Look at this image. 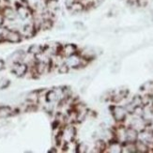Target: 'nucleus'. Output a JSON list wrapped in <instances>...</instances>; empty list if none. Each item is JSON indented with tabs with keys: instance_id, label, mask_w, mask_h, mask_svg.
I'll return each mask as SVG.
<instances>
[{
	"instance_id": "1",
	"label": "nucleus",
	"mask_w": 153,
	"mask_h": 153,
	"mask_svg": "<svg viewBox=\"0 0 153 153\" xmlns=\"http://www.w3.org/2000/svg\"><path fill=\"white\" fill-rule=\"evenodd\" d=\"M2 35L4 37V41L9 42L10 43H18L22 41V34L15 29L5 28L2 29Z\"/></svg>"
},
{
	"instance_id": "2",
	"label": "nucleus",
	"mask_w": 153,
	"mask_h": 153,
	"mask_svg": "<svg viewBox=\"0 0 153 153\" xmlns=\"http://www.w3.org/2000/svg\"><path fill=\"white\" fill-rule=\"evenodd\" d=\"M28 71V66L26 63L23 61H18L12 63L11 66V72L13 74H15L18 77L25 76Z\"/></svg>"
},
{
	"instance_id": "3",
	"label": "nucleus",
	"mask_w": 153,
	"mask_h": 153,
	"mask_svg": "<svg viewBox=\"0 0 153 153\" xmlns=\"http://www.w3.org/2000/svg\"><path fill=\"white\" fill-rule=\"evenodd\" d=\"M0 13L3 15L5 20H8V21H13V20H16V18L18 17L16 13V10L12 9L10 6L3 7Z\"/></svg>"
},
{
	"instance_id": "4",
	"label": "nucleus",
	"mask_w": 153,
	"mask_h": 153,
	"mask_svg": "<svg viewBox=\"0 0 153 153\" xmlns=\"http://www.w3.org/2000/svg\"><path fill=\"white\" fill-rule=\"evenodd\" d=\"M16 13L17 16L20 17L22 20L27 19L31 15V11L27 6H25L23 4H20L16 7Z\"/></svg>"
},
{
	"instance_id": "5",
	"label": "nucleus",
	"mask_w": 153,
	"mask_h": 153,
	"mask_svg": "<svg viewBox=\"0 0 153 153\" xmlns=\"http://www.w3.org/2000/svg\"><path fill=\"white\" fill-rule=\"evenodd\" d=\"M76 52V46L74 44H66L64 46H62V50H61V54L65 56H71L72 55H74Z\"/></svg>"
},
{
	"instance_id": "6",
	"label": "nucleus",
	"mask_w": 153,
	"mask_h": 153,
	"mask_svg": "<svg viewBox=\"0 0 153 153\" xmlns=\"http://www.w3.org/2000/svg\"><path fill=\"white\" fill-rule=\"evenodd\" d=\"M137 136H138L137 131L134 128H130L125 131V139H126V141H128V143L135 142L137 139Z\"/></svg>"
},
{
	"instance_id": "7",
	"label": "nucleus",
	"mask_w": 153,
	"mask_h": 153,
	"mask_svg": "<svg viewBox=\"0 0 153 153\" xmlns=\"http://www.w3.org/2000/svg\"><path fill=\"white\" fill-rule=\"evenodd\" d=\"M81 62H82V58H80L74 55H72L71 56H68V60L66 62L69 67H72V68H77L81 66Z\"/></svg>"
},
{
	"instance_id": "8",
	"label": "nucleus",
	"mask_w": 153,
	"mask_h": 153,
	"mask_svg": "<svg viewBox=\"0 0 153 153\" xmlns=\"http://www.w3.org/2000/svg\"><path fill=\"white\" fill-rule=\"evenodd\" d=\"M36 27L34 26V25L33 24H27V25H24V27H23V34L22 36H25V37H27V38H30L32 36H34V34L36 33Z\"/></svg>"
},
{
	"instance_id": "9",
	"label": "nucleus",
	"mask_w": 153,
	"mask_h": 153,
	"mask_svg": "<svg viewBox=\"0 0 153 153\" xmlns=\"http://www.w3.org/2000/svg\"><path fill=\"white\" fill-rule=\"evenodd\" d=\"M45 7L47 9L48 12L54 13L59 8V4L57 0H46L45 1Z\"/></svg>"
},
{
	"instance_id": "10",
	"label": "nucleus",
	"mask_w": 153,
	"mask_h": 153,
	"mask_svg": "<svg viewBox=\"0 0 153 153\" xmlns=\"http://www.w3.org/2000/svg\"><path fill=\"white\" fill-rule=\"evenodd\" d=\"M113 116L117 121H121L126 117V111L122 107H115L113 110Z\"/></svg>"
},
{
	"instance_id": "11",
	"label": "nucleus",
	"mask_w": 153,
	"mask_h": 153,
	"mask_svg": "<svg viewBox=\"0 0 153 153\" xmlns=\"http://www.w3.org/2000/svg\"><path fill=\"white\" fill-rule=\"evenodd\" d=\"M69 9L74 12V13H78V12H81L84 10L85 9V5L80 2V1H77V0H75L74 2H72L71 4V6L69 7Z\"/></svg>"
},
{
	"instance_id": "12",
	"label": "nucleus",
	"mask_w": 153,
	"mask_h": 153,
	"mask_svg": "<svg viewBox=\"0 0 153 153\" xmlns=\"http://www.w3.org/2000/svg\"><path fill=\"white\" fill-rule=\"evenodd\" d=\"M43 52H44V47L39 44H32L28 49V54L34 56L39 54H42Z\"/></svg>"
},
{
	"instance_id": "13",
	"label": "nucleus",
	"mask_w": 153,
	"mask_h": 153,
	"mask_svg": "<svg viewBox=\"0 0 153 153\" xmlns=\"http://www.w3.org/2000/svg\"><path fill=\"white\" fill-rule=\"evenodd\" d=\"M75 135V129L74 127H68L67 129L65 130L64 134H62L63 136V140L66 139L68 142H71V140L74 139Z\"/></svg>"
},
{
	"instance_id": "14",
	"label": "nucleus",
	"mask_w": 153,
	"mask_h": 153,
	"mask_svg": "<svg viewBox=\"0 0 153 153\" xmlns=\"http://www.w3.org/2000/svg\"><path fill=\"white\" fill-rule=\"evenodd\" d=\"M12 114V109L10 106H0V118L8 117Z\"/></svg>"
},
{
	"instance_id": "15",
	"label": "nucleus",
	"mask_w": 153,
	"mask_h": 153,
	"mask_svg": "<svg viewBox=\"0 0 153 153\" xmlns=\"http://www.w3.org/2000/svg\"><path fill=\"white\" fill-rule=\"evenodd\" d=\"M58 99V96L56 94V90H50L47 92V94H46V101L48 102H56Z\"/></svg>"
},
{
	"instance_id": "16",
	"label": "nucleus",
	"mask_w": 153,
	"mask_h": 153,
	"mask_svg": "<svg viewBox=\"0 0 153 153\" xmlns=\"http://www.w3.org/2000/svg\"><path fill=\"white\" fill-rule=\"evenodd\" d=\"M26 101L29 102L31 104H35L36 102H38L39 101V95L38 93L33 91V92H30L29 94L26 96Z\"/></svg>"
},
{
	"instance_id": "17",
	"label": "nucleus",
	"mask_w": 153,
	"mask_h": 153,
	"mask_svg": "<svg viewBox=\"0 0 153 153\" xmlns=\"http://www.w3.org/2000/svg\"><path fill=\"white\" fill-rule=\"evenodd\" d=\"M135 148L138 151H140V152H147L148 151V146L146 145V143L143 141L137 142L135 145Z\"/></svg>"
},
{
	"instance_id": "18",
	"label": "nucleus",
	"mask_w": 153,
	"mask_h": 153,
	"mask_svg": "<svg viewBox=\"0 0 153 153\" xmlns=\"http://www.w3.org/2000/svg\"><path fill=\"white\" fill-rule=\"evenodd\" d=\"M69 69H70V67L65 63V64H63L61 66H59L58 72L60 74H68V72H69Z\"/></svg>"
},
{
	"instance_id": "19",
	"label": "nucleus",
	"mask_w": 153,
	"mask_h": 153,
	"mask_svg": "<svg viewBox=\"0 0 153 153\" xmlns=\"http://www.w3.org/2000/svg\"><path fill=\"white\" fill-rule=\"evenodd\" d=\"M10 85V80L2 78L0 79V89H5Z\"/></svg>"
},
{
	"instance_id": "20",
	"label": "nucleus",
	"mask_w": 153,
	"mask_h": 153,
	"mask_svg": "<svg viewBox=\"0 0 153 153\" xmlns=\"http://www.w3.org/2000/svg\"><path fill=\"white\" fill-rule=\"evenodd\" d=\"M110 151L111 152H120L121 150H120V147L118 146V144L117 143H112L111 144V146H110Z\"/></svg>"
},
{
	"instance_id": "21",
	"label": "nucleus",
	"mask_w": 153,
	"mask_h": 153,
	"mask_svg": "<svg viewBox=\"0 0 153 153\" xmlns=\"http://www.w3.org/2000/svg\"><path fill=\"white\" fill-rule=\"evenodd\" d=\"M76 149H78L77 151L78 152H81V153H83V152H86L88 151V147H86V145H85V144H80L78 147L76 148Z\"/></svg>"
},
{
	"instance_id": "22",
	"label": "nucleus",
	"mask_w": 153,
	"mask_h": 153,
	"mask_svg": "<svg viewBox=\"0 0 153 153\" xmlns=\"http://www.w3.org/2000/svg\"><path fill=\"white\" fill-rule=\"evenodd\" d=\"M96 149L100 150H103L105 149V145L103 141H97L96 142Z\"/></svg>"
},
{
	"instance_id": "23",
	"label": "nucleus",
	"mask_w": 153,
	"mask_h": 153,
	"mask_svg": "<svg viewBox=\"0 0 153 153\" xmlns=\"http://www.w3.org/2000/svg\"><path fill=\"white\" fill-rule=\"evenodd\" d=\"M4 22H5V18L3 17L1 13H0V26H2L4 25Z\"/></svg>"
},
{
	"instance_id": "24",
	"label": "nucleus",
	"mask_w": 153,
	"mask_h": 153,
	"mask_svg": "<svg viewBox=\"0 0 153 153\" xmlns=\"http://www.w3.org/2000/svg\"><path fill=\"white\" fill-rule=\"evenodd\" d=\"M5 67V62L2 60V59H0V71H1Z\"/></svg>"
},
{
	"instance_id": "25",
	"label": "nucleus",
	"mask_w": 153,
	"mask_h": 153,
	"mask_svg": "<svg viewBox=\"0 0 153 153\" xmlns=\"http://www.w3.org/2000/svg\"><path fill=\"white\" fill-rule=\"evenodd\" d=\"M3 41H4V37L2 35V31H0V43H1Z\"/></svg>"
}]
</instances>
